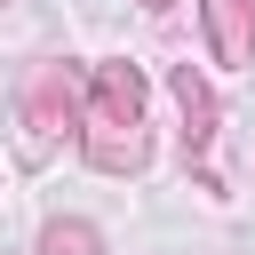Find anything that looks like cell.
<instances>
[{"label":"cell","mask_w":255,"mask_h":255,"mask_svg":"<svg viewBox=\"0 0 255 255\" xmlns=\"http://www.w3.org/2000/svg\"><path fill=\"white\" fill-rule=\"evenodd\" d=\"M96 112H88V159L104 175L143 167V72L135 64H96Z\"/></svg>","instance_id":"obj_1"},{"label":"cell","mask_w":255,"mask_h":255,"mask_svg":"<svg viewBox=\"0 0 255 255\" xmlns=\"http://www.w3.org/2000/svg\"><path fill=\"white\" fill-rule=\"evenodd\" d=\"M24 120H32L40 135H64V120H72V80H64V64H40V72H32Z\"/></svg>","instance_id":"obj_2"},{"label":"cell","mask_w":255,"mask_h":255,"mask_svg":"<svg viewBox=\"0 0 255 255\" xmlns=\"http://www.w3.org/2000/svg\"><path fill=\"white\" fill-rule=\"evenodd\" d=\"M175 104H183V151L199 159V151L215 143V88H207L191 64H175Z\"/></svg>","instance_id":"obj_3"},{"label":"cell","mask_w":255,"mask_h":255,"mask_svg":"<svg viewBox=\"0 0 255 255\" xmlns=\"http://www.w3.org/2000/svg\"><path fill=\"white\" fill-rule=\"evenodd\" d=\"M247 16H255V0H207V32H215L223 64H247Z\"/></svg>","instance_id":"obj_4"},{"label":"cell","mask_w":255,"mask_h":255,"mask_svg":"<svg viewBox=\"0 0 255 255\" xmlns=\"http://www.w3.org/2000/svg\"><path fill=\"white\" fill-rule=\"evenodd\" d=\"M40 255H104V239H96V223L72 215V223H48L40 231Z\"/></svg>","instance_id":"obj_5"},{"label":"cell","mask_w":255,"mask_h":255,"mask_svg":"<svg viewBox=\"0 0 255 255\" xmlns=\"http://www.w3.org/2000/svg\"><path fill=\"white\" fill-rule=\"evenodd\" d=\"M143 8H175V0H143Z\"/></svg>","instance_id":"obj_6"}]
</instances>
